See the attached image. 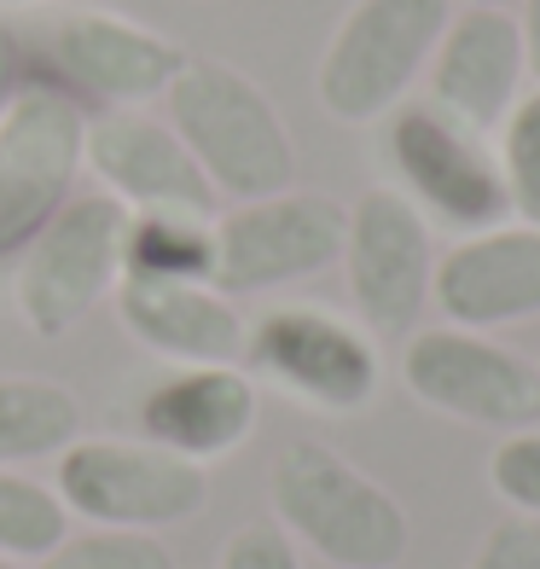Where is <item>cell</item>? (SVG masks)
Here are the masks:
<instances>
[{
    "label": "cell",
    "instance_id": "1",
    "mask_svg": "<svg viewBox=\"0 0 540 569\" xmlns=\"http://www.w3.org/2000/svg\"><path fill=\"white\" fill-rule=\"evenodd\" d=\"M163 106H169V128L187 140V151L221 198L250 203V198L291 192L297 140L279 106L262 93V82H250L239 64L187 59L169 82Z\"/></svg>",
    "mask_w": 540,
    "mask_h": 569
},
{
    "label": "cell",
    "instance_id": "2",
    "mask_svg": "<svg viewBox=\"0 0 540 569\" xmlns=\"http://www.w3.org/2000/svg\"><path fill=\"white\" fill-rule=\"evenodd\" d=\"M268 495L279 529L331 569H401L407 547H413L407 506L326 442L279 448Z\"/></svg>",
    "mask_w": 540,
    "mask_h": 569
},
{
    "label": "cell",
    "instance_id": "3",
    "mask_svg": "<svg viewBox=\"0 0 540 569\" xmlns=\"http://www.w3.org/2000/svg\"><path fill=\"white\" fill-rule=\"evenodd\" d=\"M448 18L453 0H354L314 70L326 117L367 128L401 111L407 93L419 88V76L430 70Z\"/></svg>",
    "mask_w": 540,
    "mask_h": 569
},
{
    "label": "cell",
    "instance_id": "4",
    "mask_svg": "<svg viewBox=\"0 0 540 569\" xmlns=\"http://www.w3.org/2000/svg\"><path fill=\"white\" fill-rule=\"evenodd\" d=\"M53 488L93 529H174L210 506V471L146 436H76L53 459Z\"/></svg>",
    "mask_w": 540,
    "mask_h": 569
},
{
    "label": "cell",
    "instance_id": "5",
    "mask_svg": "<svg viewBox=\"0 0 540 569\" xmlns=\"http://www.w3.org/2000/svg\"><path fill=\"white\" fill-rule=\"evenodd\" d=\"M128 210L111 192H76L18 256L12 308L36 338H64L122 284Z\"/></svg>",
    "mask_w": 540,
    "mask_h": 569
},
{
    "label": "cell",
    "instance_id": "6",
    "mask_svg": "<svg viewBox=\"0 0 540 569\" xmlns=\"http://www.w3.org/2000/svg\"><path fill=\"white\" fill-rule=\"evenodd\" d=\"M88 169V111L41 76L0 117V262L23 256V244L76 198Z\"/></svg>",
    "mask_w": 540,
    "mask_h": 569
},
{
    "label": "cell",
    "instance_id": "7",
    "mask_svg": "<svg viewBox=\"0 0 540 569\" xmlns=\"http://www.w3.org/2000/svg\"><path fill=\"white\" fill-rule=\"evenodd\" d=\"M244 360L256 378L279 383L308 412H360L383 383L372 331L314 302H279L268 315H256Z\"/></svg>",
    "mask_w": 540,
    "mask_h": 569
},
{
    "label": "cell",
    "instance_id": "8",
    "mask_svg": "<svg viewBox=\"0 0 540 569\" xmlns=\"http://www.w3.org/2000/svg\"><path fill=\"white\" fill-rule=\"evenodd\" d=\"M401 383L419 407L477 430H529L540 425V372L534 360L500 349L488 331L419 326L401 349Z\"/></svg>",
    "mask_w": 540,
    "mask_h": 569
},
{
    "label": "cell",
    "instance_id": "9",
    "mask_svg": "<svg viewBox=\"0 0 540 569\" xmlns=\"http://www.w3.org/2000/svg\"><path fill=\"white\" fill-rule=\"evenodd\" d=\"M349 210L326 192H273L216 216V284L227 297L286 291L343 262Z\"/></svg>",
    "mask_w": 540,
    "mask_h": 569
},
{
    "label": "cell",
    "instance_id": "10",
    "mask_svg": "<svg viewBox=\"0 0 540 569\" xmlns=\"http://www.w3.org/2000/svg\"><path fill=\"white\" fill-rule=\"evenodd\" d=\"M383 151H390L396 187L419 203L424 221H442L459 232H482L511 216L506 198V174L500 158L471 134L466 122H453L448 111L424 106H401L383 117Z\"/></svg>",
    "mask_w": 540,
    "mask_h": 569
},
{
    "label": "cell",
    "instance_id": "11",
    "mask_svg": "<svg viewBox=\"0 0 540 569\" xmlns=\"http://www.w3.org/2000/svg\"><path fill=\"white\" fill-rule=\"evenodd\" d=\"M343 273L367 331H383V338L419 331V315L430 308V279H436V239L419 203L401 187H367L349 203Z\"/></svg>",
    "mask_w": 540,
    "mask_h": 569
},
{
    "label": "cell",
    "instance_id": "12",
    "mask_svg": "<svg viewBox=\"0 0 540 569\" xmlns=\"http://www.w3.org/2000/svg\"><path fill=\"white\" fill-rule=\"evenodd\" d=\"M47 70L53 88L70 99H93L106 111H146L151 99H163L180 76L187 53L151 23L111 12V7H76L47 30Z\"/></svg>",
    "mask_w": 540,
    "mask_h": 569
},
{
    "label": "cell",
    "instance_id": "13",
    "mask_svg": "<svg viewBox=\"0 0 540 569\" xmlns=\"http://www.w3.org/2000/svg\"><path fill=\"white\" fill-rule=\"evenodd\" d=\"M88 169L128 216H221V192L198 169L187 140L146 111L88 117Z\"/></svg>",
    "mask_w": 540,
    "mask_h": 569
},
{
    "label": "cell",
    "instance_id": "14",
    "mask_svg": "<svg viewBox=\"0 0 540 569\" xmlns=\"http://www.w3.org/2000/svg\"><path fill=\"white\" fill-rule=\"evenodd\" d=\"M430 302L466 331L540 320V227L494 221L482 232H459V244L436 256Z\"/></svg>",
    "mask_w": 540,
    "mask_h": 569
},
{
    "label": "cell",
    "instance_id": "15",
    "mask_svg": "<svg viewBox=\"0 0 540 569\" xmlns=\"http://www.w3.org/2000/svg\"><path fill=\"white\" fill-rule=\"evenodd\" d=\"M430 106L466 122L471 134H494L506 111L529 88V59H523V30L518 12L506 7H459L448 18L442 41L430 53Z\"/></svg>",
    "mask_w": 540,
    "mask_h": 569
},
{
    "label": "cell",
    "instance_id": "16",
    "mask_svg": "<svg viewBox=\"0 0 540 569\" xmlns=\"http://www.w3.org/2000/svg\"><path fill=\"white\" fill-rule=\"evenodd\" d=\"M122 331L169 367H239L250 320L216 279H146L122 273L111 291Z\"/></svg>",
    "mask_w": 540,
    "mask_h": 569
},
{
    "label": "cell",
    "instance_id": "17",
    "mask_svg": "<svg viewBox=\"0 0 540 569\" xmlns=\"http://www.w3.org/2000/svg\"><path fill=\"white\" fill-rule=\"evenodd\" d=\"M140 436L192 465L239 453L262 425V390L244 367H174L134 407Z\"/></svg>",
    "mask_w": 540,
    "mask_h": 569
},
{
    "label": "cell",
    "instance_id": "18",
    "mask_svg": "<svg viewBox=\"0 0 540 569\" xmlns=\"http://www.w3.org/2000/svg\"><path fill=\"white\" fill-rule=\"evenodd\" d=\"M82 436V401L53 378L0 372V465L59 459Z\"/></svg>",
    "mask_w": 540,
    "mask_h": 569
},
{
    "label": "cell",
    "instance_id": "19",
    "mask_svg": "<svg viewBox=\"0 0 540 569\" xmlns=\"http://www.w3.org/2000/svg\"><path fill=\"white\" fill-rule=\"evenodd\" d=\"M122 273L216 279V216H128Z\"/></svg>",
    "mask_w": 540,
    "mask_h": 569
},
{
    "label": "cell",
    "instance_id": "20",
    "mask_svg": "<svg viewBox=\"0 0 540 569\" xmlns=\"http://www.w3.org/2000/svg\"><path fill=\"white\" fill-rule=\"evenodd\" d=\"M70 535V511L53 482L23 477L18 465H0V558L41 563Z\"/></svg>",
    "mask_w": 540,
    "mask_h": 569
},
{
    "label": "cell",
    "instance_id": "21",
    "mask_svg": "<svg viewBox=\"0 0 540 569\" xmlns=\"http://www.w3.org/2000/svg\"><path fill=\"white\" fill-rule=\"evenodd\" d=\"M36 569H180L169 540L151 529H88L64 535Z\"/></svg>",
    "mask_w": 540,
    "mask_h": 569
},
{
    "label": "cell",
    "instance_id": "22",
    "mask_svg": "<svg viewBox=\"0 0 540 569\" xmlns=\"http://www.w3.org/2000/svg\"><path fill=\"white\" fill-rule=\"evenodd\" d=\"M500 134V174H506V198L518 221L540 227V88H523V99L506 111Z\"/></svg>",
    "mask_w": 540,
    "mask_h": 569
},
{
    "label": "cell",
    "instance_id": "23",
    "mask_svg": "<svg viewBox=\"0 0 540 569\" xmlns=\"http://www.w3.org/2000/svg\"><path fill=\"white\" fill-rule=\"evenodd\" d=\"M488 488L518 511L540 523V425L511 430L506 442L488 453Z\"/></svg>",
    "mask_w": 540,
    "mask_h": 569
},
{
    "label": "cell",
    "instance_id": "24",
    "mask_svg": "<svg viewBox=\"0 0 540 569\" xmlns=\"http://www.w3.org/2000/svg\"><path fill=\"white\" fill-rule=\"evenodd\" d=\"M216 569H302V552L279 523H244L221 547Z\"/></svg>",
    "mask_w": 540,
    "mask_h": 569
},
{
    "label": "cell",
    "instance_id": "25",
    "mask_svg": "<svg viewBox=\"0 0 540 569\" xmlns=\"http://www.w3.org/2000/svg\"><path fill=\"white\" fill-rule=\"evenodd\" d=\"M471 569H540V523L534 517H506L482 535Z\"/></svg>",
    "mask_w": 540,
    "mask_h": 569
},
{
    "label": "cell",
    "instance_id": "26",
    "mask_svg": "<svg viewBox=\"0 0 540 569\" xmlns=\"http://www.w3.org/2000/svg\"><path fill=\"white\" fill-rule=\"evenodd\" d=\"M30 88V53H23V36L0 18V117L12 111V99Z\"/></svg>",
    "mask_w": 540,
    "mask_h": 569
},
{
    "label": "cell",
    "instance_id": "27",
    "mask_svg": "<svg viewBox=\"0 0 540 569\" xmlns=\"http://www.w3.org/2000/svg\"><path fill=\"white\" fill-rule=\"evenodd\" d=\"M518 30H523V59H529V82L540 88V0H518Z\"/></svg>",
    "mask_w": 540,
    "mask_h": 569
},
{
    "label": "cell",
    "instance_id": "28",
    "mask_svg": "<svg viewBox=\"0 0 540 569\" xmlns=\"http://www.w3.org/2000/svg\"><path fill=\"white\" fill-rule=\"evenodd\" d=\"M36 7H59V0H0V12H36Z\"/></svg>",
    "mask_w": 540,
    "mask_h": 569
},
{
    "label": "cell",
    "instance_id": "29",
    "mask_svg": "<svg viewBox=\"0 0 540 569\" xmlns=\"http://www.w3.org/2000/svg\"><path fill=\"white\" fill-rule=\"evenodd\" d=\"M466 7H506V12H511L518 0H466Z\"/></svg>",
    "mask_w": 540,
    "mask_h": 569
},
{
    "label": "cell",
    "instance_id": "30",
    "mask_svg": "<svg viewBox=\"0 0 540 569\" xmlns=\"http://www.w3.org/2000/svg\"><path fill=\"white\" fill-rule=\"evenodd\" d=\"M0 569H30V563H12V558H0Z\"/></svg>",
    "mask_w": 540,
    "mask_h": 569
},
{
    "label": "cell",
    "instance_id": "31",
    "mask_svg": "<svg viewBox=\"0 0 540 569\" xmlns=\"http://www.w3.org/2000/svg\"><path fill=\"white\" fill-rule=\"evenodd\" d=\"M534 372H540V360H534Z\"/></svg>",
    "mask_w": 540,
    "mask_h": 569
}]
</instances>
